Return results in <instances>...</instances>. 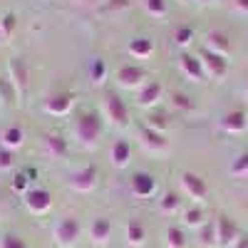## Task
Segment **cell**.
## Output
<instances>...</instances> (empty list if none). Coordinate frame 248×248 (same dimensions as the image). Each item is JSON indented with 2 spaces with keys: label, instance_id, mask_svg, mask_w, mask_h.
Listing matches in <instances>:
<instances>
[{
  "label": "cell",
  "instance_id": "cell-1",
  "mask_svg": "<svg viewBox=\"0 0 248 248\" xmlns=\"http://www.w3.org/2000/svg\"><path fill=\"white\" fill-rule=\"evenodd\" d=\"M72 132L77 137V141L82 144V147H94V144L99 141L102 137V124H99V117L92 114V112H85V114H79L72 124Z\"/></svg>",
  "mask_w": 248,
  "mask_h": 248
},
{
  "label": "cell",
  "instance_id": "cell-2",
  "mask_svg": "<svg viewBox=\"0 0 248 248\" xmlns=\"http://www.w3.org/2000/svg\"><path fill=\"white\" fill-rule=\"evenodd\" d=\"M79 233H82V229H79V221H77L75 216L60 218V221L55 223V231H52L57 246H62V248H72V246L79 241Z\"/></svg>",
  "mask_w": 248,
  "mask_h": 248
},
{
  "label": "cell",
  "instance_id": "cell-3",
  "mask_svg": "<svg viewBox=\"0 0 248 248\" xmlns=\"http://www.w3.org/2000/svg\"><path fill=\"white\" fill-rule=\"evenodd\" d=\"M8 72H10V85L15 90L17 97H25L28 87H30V70H28V62L23 57H13L8 62Z\"/></svg>",
  "mask_w": 248,
  "mask_h": 248
},
{
  "label": "cell",
  "instance_id": "cell-4",
  "mask_svg": "<svg viewBox=\"0 0 248 248\" xmlns=\"http://www.w3.org/2000/svg\"><path fill=\"white\" fill-rule=\"evenodd\" d=\"M102 109H105V117L114 124V127H127L129 124V109H127V105H124V99L119 94H107Z\"/></svg>",
  "mask_w": 248,
  "mask_h": 248
},
{
  "label": "cell",
  "instance_id": "cell-5",
  "mask_svg": "<svg viewBox=\"0 0 248 248\" xmlns=\"http://www.w3.org/2000/svg\"><path fill=\"white\" fill-rule=\"evenodd\" d=\"M144 79H147V72H144V67H139V65H124V67L117 70V85L124 87V90L144 87L147 85Z\"/></svg>",
  "mask_w": 248,
  "mask_h": 248
},
{
  "label": "cell",
  "instance_id": "cell-6",
  "mask_svg": "<svg viewBox=\"0 0 248 248\" xmlns=\"http://www.w3.org/2000/svg\"><path fill=\"white\" fill-rule=\"evenodd\" d=\"M199 60H201V65H203V72H206V77L221 79L226 72H229V60H226V57H221V55H216V52L201 50Z\"/></svg>",
  "mask_w": 248,
  "mask_h": 248
},
{
  "label": "cell",
  "instance_id": "cell-7",
  "mask_svg": "<svg viewBox=\"0 0 248 248\" xmlns=\"http://www.w3.org/2000/svg\"><path fill=\"white\" fill-rule=\"evenodd\" d=\"M25 206L28 211L35 214V216H43L52 209V194L47 189H30L25 194Z\"/></svg>",
  "mask_w": 248,
  "mask_h": 248
},
{
  "label": "cell",
  "instance_id": "cell-8",
  "mask_svg": "<svg viewBox=\"0 0 248 248\" xmlns=\"http://www.w3.org/2000/svg\"><path fill=\"white\" fill-rule=\"evenodd\" d=\"M179 181H181V186H184L186 196H191L194 201H203L206 196H209V186H206V181H203L199 174H194V171H181Z\"/></svg>",
  "mask_w": 248,
  "mask_h": 248
},
{
  "label": "cell",
  "instance_id": "cell-9",
  "mask_svg": "<svg viewBox=\"0 0 248 248\" xmlns=\"http://www.w3.org/2000/svg\"><path fill=\"white\" fill-rule=\"evenodd\" d=\"M214 223H216V241H218V246H223V248H231V246L236 243V238L241 236L238 226H236L229 216H218Z\"/></svg>",
  "mask_w": 248,
  "mask_h": 248
},
{
  "label": "cell",
  "instance_id": "cell-10",
  "mask_svg": "<svg viewBox=\"0 0 248 248\" xmlns=\"http://www.w3.org/2000/svg\"><path fill=\"white\" fill-rule=\"evenodd\" d=\"M70 186L79 194H90L94 186H97V167H85V169H77L70 176Z\"/></svg>",
  "mask_w": 248,
  "mask_h": 248
},
{
  "label": "cell",
  "instance_id": "cell-11",
  "mask_svg": "<svg viewBox=\"0 0 248 248\" xmlns=\"http://www.w3.org/2000/svg\"><path fill=\"white\" fill-rule=\"evenodd\" d=\"M129 189H132V194L139 196V199H149V196L156 191V179H154L149 171H137V174L132 176V181H129Z\"/></svg>",
  "mask_w": 248,
  "mask_h": 248
},
{
  "label": "cell",
  "instance_id": "cell-12",
  "mask_svg": "<svg viewBox=\"0 0 248 248\" xmlns=\"http://www.w3.org/2000/svg\"><path fill=\"white\" fill-rule=\"evenodd\" d=\"M179 67H181V72L189 77L191 82H206V72H203V65H201L199 57L184 52V55L179 57Z\"/></svg>",
  "mask_w": 248,
  "mask_h": 248
},
{
  "label": "cell",
  "instance_id": "cell-13",
  "mask_svg": "<svg viewBox=\"0 0 248 248\" xmlns=\"http://www.w3.org/2000/svg\"><path fill=\"white\" fill-rule=\"evenodd\" d=\"M221 127H223V132H229V134H243L248 129V117H246L243 109H231V112L223 114Z\"/></svg>",
  "mask_w": 248,
  "mask_h": 248
},
{
  "label": "cell",
  "instance_id": "cell-14",
  "mask_svg": "<svg viewBox=\"0 0 248 248\" xmlns=\"http://www.w3.org/2000/svg\"><path fill=\"white\" fill-rule=\"evenodd\" d=\"M203 45H206L203 50L216 52V55H221V57H226V55L231 52V40H229V35H226V32H218V30H214V32L206 35Z\"/></svg>",
  "mask_w": 248,
  "mask_h": 248
},
{
  "label": "cell",
  "instance_id": "cell-15",
  "mask_svg": "<svg viewBox=\"0 0 248 248\" xmlns=\"http://www.w3.org/2000/svg\"><path fill=\"white\" fill-rule=\"evenodd\" d=\"M129 159H132V147H129V141H124V139L114 141L112 149H109V161H112V167H114V169H124V167L129 164Z\"/></svg>",
  "mask_w": 248,
  "mask_h": 248
},
{
  "label": "cell",
  "instance_id": "cell-16",
  "mask_svg": "<svg viewBox=\"0 0 248 248\" xmlns=\"http://www.w3.org/2000/svg\"><path fill=\"white\" fill-rule=\"evenodd\" d=\"M139 137H141V144L147 149H152V152H164L169 147V141H167V137H164L161 132H154V129H149L147 124L139 129Z\"/></svg>",
  "mask_w": 248,
  "mask_h": 248
},
{
  "label": "cell",
  "instance_id": "cell-17",
  "mask_svg": "<svg viewBox=\"0 0 248 248\" xmlns=\"http://www.w3.org/2000/svg\"><path fill=\"white\" fill-rule=\"evenodd\" d=\"M161 85L159 82H147L144 87H139V94H137V105L139 107H154L156 102L161 99Z\"/></svg>",
  "mask_w": 248,
  "mask_h": 248
},
{
  "label": "cell",
  "instance_id": "cell-18",
  "mask_svg": "<svg viewBox=\"0 0 248 248\" xmlns=\"http://www.w3.org/2000/svg\"><path fill=\"white\" fill-rule=\"evenodd\" d=\"M109 236H112V221H109V218H94L92 226H90V238H92V243L105 246V243L109 241Z\"/></svg>",
  "mask_w": 248,
  "mask_h": 248
},
{
  "label": "cell",
  "instance_id": "cell-19",
  "mask_svg": "<svg viewBox=\"0 0 248 248\" xmlns=\"http://www.w3.org/2000/svg\"><path fill=\"white\" fill-rule=\"evenodd\" d=\"M72 109V97L70 94H52L50 99H45V112L47 114H55V117H62Z\"/></svg>",
  "mask_w": 248,
  "mask_h": 248
},
{
  "label": "cell",
  "instance_id": "cell-20",
  "mask_svg": "<svg viewBox=\"0 0 248 248\" xmlns=\"http://www.w3.org/2000/svg\"><path fill=\"white\" fill-rule=\"evenodd\" d=\"M45 149L50 156L55 159H65L67 156V139L62 137V134H45Z\"/></svg>",
  "mask_w": 248,
  "mask_h": 248
},
{
  "label": "cell",
  "instance_id": "cell-21",
  "mask_svg": "<svg viewBox=\"0 0 248 248\" xmlns=\"http://www.w3.org/2000/svg\"><path fill=\"white\" fill-rule=\"evenodd\" d=\"M25 144V132L20 129V127H8L5 132H3V137H0V147H5V149H10V152H15V149H20Z\"/></svg>",
  "mask_w": 248,
  "mask_h": 248
},
{
  "label": "cell",
  "instance_id": "cell-22",
  "mask_svg": "<svg viewBox=\"0 0 248 248\" xmlns=\"http://www.w3.org/2000/svg\"><path fill=\"white\" fill-rule=\"evenodd\" d=\"M152 52H154V43H152L149 37H134L132 43H129V55H132V57L147 60Z\"/></svg>",
  "mask_w": 248,
  "mask_h": 248
},
{
  "label": "cell",
  "instance_id": "cell-23",
  "mask_svg": "<svg viewBox=\"0 0 248 248\" xmlns=\"http://www.w3.org/2000/svg\"><path fill=\"white\" fill-rule=\"evenodd\" d=\"M179 209H181V199H179V194H174V191L161 194V199H159V211H161L164 216H174Z\"/></svg>",
  "mask_w": 248,
  "mask_h": 248
},
{
  "label": "cell",
  "instance_id": "cell-24",
  "mask_svg": "<svg viewBox=\"0 0 248 248\" xmlns=\"http://www.w3.org/2000/svg\"><path fill=\"white\" fill-rule=\"evenodd\" d=\"M124 238H127L129 246H141L144 238H147V229H144L139 221H129L127 223V231H124Z\"/></svg>",
  "mask_w": 248,
  "mask_h": 248
},
{
  "label": "cell",
  "instance_id": "cell-25",
  "mask_svg": "<svg viewBox=\"0 0 248 248\" xmlns=\"http://www.w3.org/2000/svg\"><path fill=\"white\" fill-rule=\"evenodd\" d=\"M199 243L206 246V248L218 246V241H216V223L214 221H206L201 229H199Z\"/></svg>",
  "mask_w": 248,
  "mask_h": 248
},
{
  "label": "cell",
  "instance_id": "cell-26",
  "mask_svg": "<svg viewBox=\"0 0 248 248\" xmlns=\"http://www.w3.org/2000/svg\"><path fill=\"white\" fill-rule=\"evenodd\" d=\"M203 223H206V216H203V211L199 209V206L184 211V226H186V229H196V231H199Z\"/></svg>",
  "mask_w": 248,
  "mask_h": 248
},
{
  "label": "cell",
  "instance_id": "cell-27",
  "mask_svg": "<svg viewBox=\"0 0 248 248\" xmlns=\"http://www.w3.org/2000/svg\"><path fill=\"white\" fill-rule=\"evenodd\" d=\"M164 236H167V246H169V248H186V246H189V241H186V233L179 229V226H169Z\"/></svg>",
  "mask_w": 248,
  "mask_h": 248
},
{
  "label": "cell",
  "instance_id": "cell-28",
  "mask_svg": "<svg viewBox=\"0 0 248 248\" xmlns=\"http://www.w3.org/2000/svg\"><path fill=\"white\" fill-rule=\"evenodd\" d=\"M229 171H231L233 176H248V152H241V154L233 156Z\"/></svg>",
  "mask_w": 248,
  "mask_h": 248
},
{
  "label": "cell",
  "instance_id": "cell-29",
  "mask_svg": "<svg viewBox=\"0 0 248 248\" xmlns=\"http://www.w3.org/2000/svg\"><path fill=\"white\" fill-rule=\"evenodd\" d=\"M144 10L152 17H167L169 5H167V0H144Z\"/></svg>",
  "mask_w": 248,
  "mask_h": 248
},
{
  "label": "cell",
  "instance_id": "cell-30",
  "mask_svg": "<svg viewBox=\"0 0 248 248\" xmlns=\"http://www.w3.org/2000/svg\"><path fill=\"white\" fill-rule=\"evenodd\" d=\"M90 77H92V85H102L107 77V65H105V60H92V65H90Z\"/></svg>",
  "mask_w": 248,
  "mask_h": 248
},
{
  "label": "cell",
  "instance_id": "cell-31",
  "mask_svg": "<svg viewBox=\"0 0 248 248\" xmlns=\"http://www.w3.org/2000/svg\"><path fill=\"white\" fill-rule=\"evenodd\" d=\"M174 43H176L179 47H189V45L194 43V30L186 28V25L176 28V30H174Z\"/></svg>",
  "mask_w": 248,
  "mask_h": 248
},
{
  "label": "cell",
  "instance_id": "cell-32",
  "mask_svg": "<svg viewBox=\"0 0 248 248\" xmlns=\"http://www.w3.org/2000/svg\"><path fill=\"white\" fill-rule=\"evenodd\" d=\"M171 105H174V109H179V112H194V99L186 97V94H181V92H176V94L171 97Z\"/></svg>",
  "mask_w": 248,
  "mask_h": 248
},
{
  "label": "cell",
  "instance_id": "cell-33",
  "mask_svg": "<svg viewBox=\"0 0 248 248\" xmlns=\"http://www.w3.org/2000/svg\"><path fill=\"white\" fill-rule=\"evenodd\" d=\"M147 127L164 134V132H167V127H169V122H167V117H164V114H149L147 117Z\"/></svg>",
  "mask_w": 248,
  "mask_h": 248
},
{
  "label": "cell",
  "instance_id": "cell-34",
  "mask_svg": "<svg viewBox=\"0 0 248 248\" xmlns=\"http://www.w3.org/2000/svg\"><path fill=\"white\" fill-rule=\"evenodd\" d=\"M28 184H30V176L25 174V171H20V174H15V179L10 181V186H13V191H17V194H28L30 189H28Z\"/></svg>",
  "mask_w": 248,
  "mask_h": 248
},
{
  "label": "cell",
  "instance_id": "cell-35",
  "mask_svg": "<svg viewBox=\"0 0 248 248\" xmlns=\"http://www.w3.org/2000/svg\"><path fill=\"white\" fill-rule=\"evenodd\" d=\"M15 167V152L0 147V171H10Z\"/></svg>",
  "mask_w": 248,
  "mask_h": 248
},
{
  "label": "cell",
  "instance_id": "cell-36",
  "mask_svg": "<svg viewBox=\"0 0 248 248\" xmlns=\"http://www.w3.org/2000/svg\"><path fill=\"white\" fill-rule=\"evenodd\" d=\"M0 25H3V35H5V40L15 32V28H17V17L13 15V13H5L3 17H0Z\"/></svg>",
  "mask_w": 248,
  "mask_h": 248
},
{
  "label": "cell",
  "instance_id": "cell-37",
  "mask_svg": "<svg viewBox=\"0 0 248 248\" xmlns=\"http://www.w3.org/2000/svg\"><path fill=\"white\" fill-rule=\"evenodd\" d=\"M0 248H28V246H25V241L20 238V236H15V233H8V236H3V238H0Z\"/></svg>",
  "mask_w": 248,
  "mask_h": 248
},
{
  "label": "cell",
  "instance_id": "cell-38",
  "mask_svg": "<svg viewBox=\"0 0 248 248\" xmlns=\"http://www.w3.org/2000/svg\"><path fill=\"white\" fill-rule=\"evenodd\" d=\"M129 5H132L129 0H107V10L114 13V15H117V13H124V10H129Z\"/></svg>",
  "mask_w": 248,
  "mask_h": 248
},
{
  "label": "cell",
  "instance_id": "cell-39",
  "mask_svg": "<svg viewBox=\"0 0 248 248\" xmlns=\"http://www.w3.org/2000/svg\"><path fill=\"white\" fill-rule=\"evenodd\" d=\"M233 8L243 15H248V0H233Z\"/></svg>",
  "mask_w": 248,
  "mask_h": 248
},
{
  "label": "cell",
  "instance_id": "cell-40",
  "mask_svg": "<svg viewBox=\"0 0 248 248\" xmlns=\"http://www.w3.org/2000/svg\"><path fill=\"white\" fill-rule=\"evenodd\" d=\"M231 248H248V236H243V233H241V236L236 238V243H233Z\"/></svg>",
  "mask_w": 248,
  "mask_h": 248
},
{
  "label": "cell",
  "instance_id": "cell-41",
  "mask_svg": "<svg viewBox=\"0 0 248 248\" xmlns=\"http://www.w3.org/2000/svg\"><path fill=\"white\" fill-rule=\"evenodd\" d=\"M0 43H5V35H3V25H0Z\"/></svg>",
  "mask_w": 248,
  "mask_h": 248
},
{
  "label": "cell",
  "instance_id": "cell-42",
  "mask_svg": "<svg viewBox=\"0 0 248 248\" xmlns=\"http://www.w3.org/2000/svg\"><path fill=\"white\" fill-rule=\"evenodd\" d=\"M77 3H94V0H77Z\"/></svg>",
  "mask_w": 248,
  "mask_h": 248
},
{
  "label": "cell",
  "instance_id": "cell-43",
  "mask_svg": "<svg viewBox=\"0 0 248 248\" xmlns=\"http://www.w3.org/2000/svg\"><path fill=\"white\" fill-rule=\"evenodd\" d=\"M196 3H211V0H196Z\"/></svg>",
  "mask_w": 248,
  "mask_h": 248
},
{
  "label": "cell",
  "instance_id": "cell-44",
  "mask_svg": "<svg viewBox=\"0 0 248 248\" xmlns=\"http://www.w3.org/2000/svg\"><path fill=\"white\" fill-rule=\"evenodd\" d=\"M179 3H189V0H179Z\"/></svg>",
  "mask_w": 248,
  "mask_h": 248
},
{
  "label": "cell",
  "instance_id": "cell-45",
  "mask_svg": "<svg viewBox=\"0 0 248 248\" xmlns=\"http://www.w3.org/2000/svg\"><path fill=\"white\" fill-rule=\"evenodd\" d=\"M246 94H248V85H246Z\"/></svg>",
  "mask_w": 248,
  "mask_h": 248
}]
</instances>
